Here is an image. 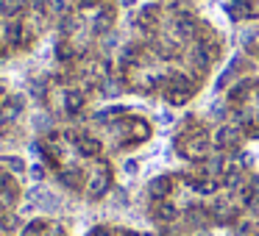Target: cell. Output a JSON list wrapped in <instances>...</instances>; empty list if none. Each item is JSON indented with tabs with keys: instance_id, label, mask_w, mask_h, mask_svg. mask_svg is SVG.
I'll list each match as a JSON object with an SVG mask.
<instances>
[{
	"instance_id": "cell-1",
	"label": "cell",
	"mask_w": 259,
	"mask_h": 236,
	"mask_svg": "<svg viewBox=\"0 0 259 236\" xmlns=\"http://www.w3.org/2000/svg\"><path fill=\"white\" fill-rule=\"evenodd\" d=\"M3 39H6L9 50H23V47H28L34 42V31L23 20H9L6 28H3Z\"/></svg>"
},
{
	"instance_id": "cell-10",
	"label": "cell",
	"mask_w": 259,
	"mask_h": 236,
	"mask_svg": "<svg viewBox=\"0 0 259 236\" xmlns=\"http://www.w3.org/2000/svg\"><path fill=\"white\" fill-rule=\"evenodd\" d=\"M73 56H75V53H73V47H70V42L62 39V42L56 45V58H59V62H70Z\"/></svg>"
},
{
	"instance_id": "cell-3",
	"label": "cell",
	"mask_w": 259,
	"mask_h": 236,
	"mask_svg": "<svg viewBox=\"0 0 259 236\" xmlns=\"http://www.w3.org/2000/svg\"><path fill=\"white\" fill-rule=\"evenodd\" d=\"M28 9V0H0V14L6 20H20Z\"/></svg>"
},
{
	"instance_id": "cell-6",
	"label": "cell",
	"mask_w": 259,
	"mask_h": 236,
	"mask_svg": "<svg viewBox=\"0 0 259 236\" xmlns=\"http://www.w3.org/2000/svg\"><path fill=\"white\" fill-rule=\"evenodd\" d=\"M75 147H78V153L87 158H95L98 153H101V142L92 139V136H78V139H75Z\"/></svg>"
},
{
	"instance_id": "cell-15",
	"label": "cell",
	"mask_w": 259,
	"mask_h": 236,
	"mask_svg": "<svg viewBox=\"0 0 259 236\" xmlns=\"http://www.w3.org/2000/svg\"><path fill=\"white\" fill-rule=\"evenodd\" d=\"M123 3H134V0H123Z\"/></svg>"
},
{
	"instance_id": "cell-2",
	"label": "cell",
	"mask_w": 259,
	"mask_h": 236,
	"mask_svg": "<svg viewBox=\"0 0 259 236\" xmlns=\"http://www.w3.org/2000/svg\"><path fill=\"white\" fill-rule=\"evenodd\" d=\"M109 186H112V172H109V167H101L90 178V184H87V195H90L92 200H98V197H103L109 192Z\"/></svg>"
},
{
	"instance_id": "cell-12",
	"label": "cell",
	"mask_w": 259,
	"mask_h": 236,
	"mask_svg": "<svg viewBox=\"0 0 259 236\" xmlns=\"http://www.w3.org/2000/svg\"><path fill=\"white\" fill-rule=\"evenodd\" d=\"M164 192H167V181H164V178H156V181H153V184H151V195H164Z\"/></svg>"
},
{
	"instance_id": "cell-4",
	"label": "cell",
	"mask_w": 259,
	"mask_h": 236,
	"mask_svg": "<svg viewBox=\"0 0 259 236\" xmlns=\"http://www.w3.org/2000/svg\"><path fill=\"white\" fill-rule=\"evenodd\" d=\"M17 197H20V186L14 184L12 178L0 184V208H3V211H6V208H12L14 203H17Z\"/></svg>"
},
{
	"instance_id": "cell-5",
	"label": "cell",
	"mask_w": 259,
	"mask_h": 236,
	"mask_svg": "<svg viewBox=\"0 0 259 236\" xmlns=\"http://www.w3.org/2000/svg\"><path fill=\"white\" fill-rule=\"evenodd\" d=\"M84 103H87L84 92H78V89L64 92V111H67V114H81V111H84Z\"/></svg>"
},
{
	"instance_id": "cell-7",
	"label": "cell",
	"mask_w": 259,
	"mask_h": 236,
	"mask_svg": "<svg viewBox=\"0 0 259 236\" xmlns=\"http://www.w3.org/2000/svg\"><path fill=\"white\" fill-rule=\"evenodd\" d=\"M20 236H48V222L45 219H31V222L20 230Z\"/></svg>"
},
{
	"instance_id": "cell-9",
	"label": "cell",
	"mask_w": 259,
	"mask_h": 236,
	"mask_svg": "<svg viewBox=\"0 0 259 236\" xmlns=\"http://www.w3.org/2000/svg\"><path fill=\"white\" fill-rule=\"evenodd\" d=\"M59 181H62L67 189H78L81 186V172L78 169H62V172H59Z\"/></svg>"
},
{
	"instance_id": "cell-13",
	"label": "cell",
	"mask_w": 259,
	"mask_h": 236,
	"mask_svg": "<svg viewBox=\"0 0 259 236\" xmlns=\"http://www.w3.org/2000/svg\"><path fill=\"white\" fill-rule=\"evenodd\" d=\"M90 236H112V230H109V228H95Z\"/></svg>"
},
{
	"instance_id": "cell-11",
	"label": "cell",
	"mask_w": 259,
	"mask_h": 236,
	"mask_svg": "<svg viewBox=\"0 0 259 236\" xmlns=\"http://www.w3.org/2000/svg\"><path fill=\"white\" fill-rule=\"evenodd\" d=\"M3 164H6V167L12 169V172H23V169H25L23 158H14V156H6V158H3Z\"/></svg>"
},
{
	"instance_id": "cell-14",
	"label": "cell",
	"mask_w": 259,
	"mask_h": 236,
	"mask_svg": "<svg viewBox=\"0 0 259 236\" xmlns=\"http://www.w3.org/2000/svg\"><path fill=\"white\" fill-rule=\"evenodd\" d=\"M53 236H64V230H56V233H53Z\"/></svg>"
},
{
	"instance_id": "cell-8",
	"label": "cell",
	"mask_w": 259,
	"mask_h": 236,
	"mask_svg": "<svg viewBox=\"0 0 259 236\" xmlns=\"http://www.w3.org/2000/svg\"><path fill=\"white\" fill-rule=\"evenodd\" d=\"M112 23H114V12H112V9H103V12L95 17V23H92V25H95L98 34H103V31L112 28Z\"/></svg>"
}]
</instances>
